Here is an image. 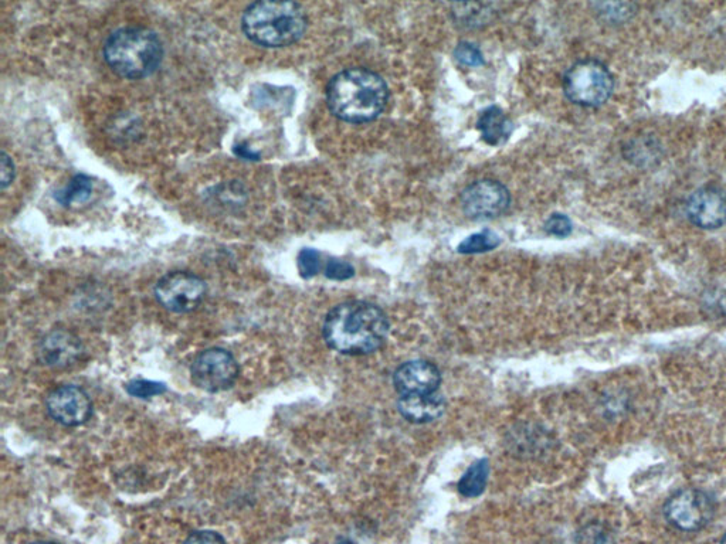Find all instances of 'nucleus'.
I'll list each match as a JSON object with an SVG mask.
<instances>
[{"label": "nucleus", "instance_id": "f257e3e1", "mask_svg": "<svg viewBox=\"0 0 726 544\" xmlns=\"http://www.w3.org/2000/svg\"><path fill=\"white\" fill-rule=\"evenodd\" d=\"M390 323L379 306L349 301L328 312L322 326L325 343L344 355H369L381 349L388 338Z\"/></svg>", "mask_w": 726, "mask_h": 544}, {"label": "nucleus", "instance_id": "f03ea898", "mask_svg": "<svg viewBox=\"0 0 726 544\" xmlns=\"http://www.w3.org/2000/svg\"><path fill=\"white\" fill-rule=\"evenodd\" d=\"M389 100V88L379 74L354 67L332 77L327 87V104L335 117L351 124L371 122L379 117Z\"/></svg>", "mask_w": 726, "mask_h": 544}, {"label": "nucleus", "instance_id": "7ed1b4c3", "mask_svg": "<svg viewBox=\"0 0 726 544\" xmlns=\"http://www.w3.org/2000/svg\"><path fill=\"white\" fill-rule=\"evenodd\" d=\"M307 27L304 9L294 2L251 3L242 17V29L247 39L268 49L297 43Z\"/></svg>", "mask_w": 726, "mask_h": 544}, {"label": "nucleus", "instance_id": "20e7f679", "mask_svg": "<svg viewBox=\"0 0 726 544\" xmlns=\"http://www.w3.org/2000/svg\"><path fill=\"white\" fill-rule=\"evenodd\" d=\"M104 59L114 73L128 80L152 76L162 60L164 46L158 34L145 27H122L104 44Z\"/></svg>", "mask_w": 726, "mask_h": 544}, {"label": "nucleus", "instance_id": "39448f33", "mask_svg": "<svg viewBox=\"0 0 726 544\" xmlns=\"http://www.w3.org/2000/svg\"><path fill=\"white\" fill-rule=\"evenodd\" d=\"M614 80L605 64L582 60L573 64L563 77L566 97L582 107H600L613 94Z\"/></svg>", "mask_w": 726, "mask_h": 544}, {"label": "nucleus", "instance_id": "423d86ee", "mask_svg": "<svg viewBox=\"0 0 726 544\" xmlns=\"http://www.w3.org/2000/svg\"><path fill=\"white\" fill-rule=\"evenodd\" d=\"M664 518L681 532H698L711 522L715 503L707 492L700 489H681L664 503Z\"/></svg>", "mask_w": 726, "mask_h": 544}, {"label": "nucleus", "instance_id": "0eeeda50", "mask_svg": "<svg viewBox=\"0 0 726 544\" xmlns=\"http://www.w3.org/2000/svg\"><path fill=\"white\" fill-rule=\"evenodd\" d=\"M205 295V281L188 271L169 272L155 287V297L159 304L175 314L195 311L202 304Z\"/></svg>", "mask_w": 726, "mask_h": 544}, {"label": "nucleus", "instance_id": "6e6552de", "mask_svg": "<svg viewBox=\"0 0 726 544\" xmlns=\"http://www.w3.org/2000/svg\"><path fill=\"white\" fill-rule=\"evenodd\" d=\"M239 373V363L232 353L222 348L203 350L195 357L191 367L192 382L208 393L230 389Z\"/></svg>", "mask_w": 726, "mask_h": 544}, {"label": "nucleus", "instance_id": "1a4fd4ad", "mask_svg": "<svg viewBox=\"0 0 726 544\" xmlns=\"http://www.w3.org/2000/svg\"><path fill=\"white\" fill-rule=\"evenodd\" d=\"M511 197L507 187L497 180L484 179L468 185L461 193L464 213L473 220H490L500 217L510 207Z\"/></svg>", "mask_w": 726, "mask_h": 544}, {"label": "nucleus", "instance_id": "9d476101", "mask_svg": "<svg viewBox=\"0 0 726 544\" xmlns=\"http://www.w3.org/2000/svg\"><path fill=\"white\" fill-rule=\"evenodd\" d=\"M47 413L64 427H80L93 416V403L81 387L61 386L46 399Z\"/></svg>", "mask_w": 726, "mask_h": 544}, {"label": "nucleus", "instance_id": "9b49d317", "mask_svg": "<svg viewBox=\"0 0 726 544\" xmlns=\"http://www.w3.org/2000/svg\"><path fill=\"white\" fill-rule=\"evenodd\" d=\"M685 212L700 229H719L726 223V193L715 186L701 187L688 197Z\"/></svg>", "mask_w": 726, "mask_h": 544}, {"label": "nucleus", "instance_id": "f8f14e48", "mask_svg": "<svg viewBox=\"0 0 726 544\" xmlns=\"http://www.w3.org/2000/svg\"><path fill=\"white\" fill-rule=\"evenodd\" d=\"M440 383V370L426 360L407 362L393 374L395 389L402 396L437 393Z\"/></svg>", "mask_w": 726, "mask_h": 544}, {"label": "nucleus", "instance_id": "ddd939ff", "mask_svg": "<svg viewBox=\"0 0 726 544\" xmlns=\"http://www.w3.org/2000/svg\"><path fill=\"white\" fill-rule=\"evenodd\" d=\"M37 355L43 365L64 369L74 365L83 355V343L74 333L54 329L40 340Z\"/></svg>", "mask_w": 726, "mask_h": 544}, {"label": "nucleus", "instance_id": "4468645a", "mask_svg": "<svg viewBox=\"0 0 726 544\" xmlns=\"http://www.w3.org/2000/svg\"><path fill=\"white\" fill-rule=\"evenodd\" d=\"M399 413L410 423L424 424L437 420L446 410V401L440 394L402 396L398 403Z\"/></svg>", "mask_w": 726, "mask_h": 544}, {"label": "nucleus", "instance_id": "2eb2a0df", "mask_svg": "<svg viewBox=\"0 0 726 544\" xmlns=\"http://www.w3.org/2000/svg\"><path fill=\"white\" fill-rule=\"evenodd\" d=\"M477 125L484 141L493 146L504 144L514 131L511 119L498 107L487 108L480 115Z\"/></svg>", "mask_w": 726, "mask_h": 544}, {"label": "nucleus", "instance_id": "dca6fc26", "mask_svg": "<svg viewBox=\"0 0 726 544\" xmlns=\"http://www.w3.org/2000/svg\"><path fill=\"white\" fill-rule=\"evenodd\" d=\"M490 475V464L487 459H480L467 469L459 481V492L464 498H478L487 486Z\"/></svg>", "mask_w": 726, "mask_h": 544}, {"label": "nucleus", "instance_id": "f3484780", "mask_svg": "<svg viewBox=\"0 0 726 544\" xmlns=\"http://www.w3.org/2000/svg\"><path fill=\"white\" fill-rule=\"evenodd\" d=\"M94 192L93 180L86 175H76L64 186L63 189L56 192L57 202L61 206H74V204L86 203L91 199Z\"/></svg>", "mask_w": 726, "mask_h": 544}, {"label": "nucleus", "instance_id": "a211bd4d", "mask_svg": "<svg viewBox=\"0 0 726 544\" xmlns=\"http://www.w3.org/2000/svg\"><path fill=\"white\" fill-rule=\"evenodd\" d=\"M501 240L497 234L493 231L485 230L481 233L473 234V236L467 237L466 240L459 246V253L461 254H478L487 253V251L494 250L500 246Z\"/></svg>", "mask_w": 726, "mask_h": 544}, {"label": "nucleus", "instance_id": "6ab92c4d", "mask_svg": "<svg viewBox=\"0 0 726 544\" xmlns=\"http://www.w3.org/2000/svg\"><path fill=\"white\" fill-rule=\"evenodd\" d=\"M127 393L138 399H151L154 396H161L166 391L164 383L151 382V380H132L125 386Z\"/></svg>", "mask_w": 726, "mask_h": 544}, {"label": "nucleus", "instance_id": "aec40b11", "mask_svg": "<svg viewBox=\"0 0 726 544\" xmlns=\"http://www.w3.org/2000/svg\"><path fill=\"white\" fill-rule=\"evenodd\" d=\"M321 270V255L318 251L312 250V248H304L300 254H298V271H300L301 277L308 280V278L315 277Z\"/></svg>", "mask_w": 726, "mask_h": 544}, {"label": "nucleus", "instance_id": "412c9836", "mask_svg": "<svg viewBox=\"0 0 726 544\" xmlns=\"http://www.w3.org/2000/svg\"><path fill=\"white\" fill-rule=\"evenodd\" d=\"M454 57L460 64L467 67H477L484 64L483 53L471 43H460L456 51H454Z\"/></svg>", "mask_w": 726, "mask_h": 544}, {"label": "nucleus", "instance_id": "4be33fe9", "mask_svg": "<svg viewBox=\"0 0 726 544\" xmlns=\"http://www.w3.org/2000/svg\"><path fill=\"white\" fill-rule=\"evenodd\" d=\"M572 229L571 220L563 214H552L545 223L546 233L555 237H568Z\"/></svg>", "mask_w": 726, "mask_h": 544}, {"label": "nucleus", "instance_id": "5701e85b", "mask_svg": "<svg viewBox=\"0 0 726 544\" xmlns=\"http://www.w3.org/2000/svg\"><path fill=\"white\" fill-rule=\"evenodd\" d=\"M325 275L329 280L345 281L354 277L355 270L351 264L345 263V261L329 260L327 267H325Z\"/></svg>", "mask_w": 726, "mask_h": 544}, {"label": "nucleus", "instance_id": "b1692460", "mask_svg": "<svg viewBox=\"0 0 726 544\" xmlns=\"http://www.w3.org/2000/svg\"><path fill=\"white\" fill-rule=\"evenodd\" d=\"M183 544H226V540L213 530H196Z\"/></svg>", "mask_w": 726, "mask_h": 544}, {"label": "nucleus", "instance_id": "393cba45", "mask_svg": "<svg viewBox=\"0 0 726 544\" xmlns=\"http://www.w3.org/2000/svg\"><path fill=\"white\" fill-rule=\"evenodd\" d=\"M0 169H2V172H0L2 173L0 175V178H2L0 185L5 190L6 187L12 185L16 175L15 163H13L12 158L6 152H2V155H0Z\"/></svg>", "mask_w": 726, "mask_h": 544}, {"label": "nucleus", "instance_id": "a878e982", "mask_svg": "<svg viewBox=\"0 0 726 544\" xmlns=\"http://www.w3.org/2000/svg\"><path fill=\"white\" fill-rule=\"evenodd\" d=\"M585 536V544H610L612 543V537L609 532L603 526L593 525L589 526L588 529L583 533Z\"/></svg>", "mask_w": 726, "mask_h": 544}, {"label": "nucleus", "instance_id": "bb28decb", "mask_svg": "<svg viewBox=\"0 0 726 544\" xmlns=\"http://www.w3.org/2000/svg\"><path fill=\"white\" fill-rule=\"evenodd\" d=\"M234 153H236L237 156H240V158L246 159V161H259V155L247 148L246 145H237L236 148H234Z\"/></svg>", "mask_w": 726, "mask_h": 544}, {"label": "nucleus", "instance_id": "cd10ccee", "mask_svg": "<svg viewBox=\"0 0 726 544\" xmlns=\"http://www.w3.org/2000/svg\"><path fill=\"white\" fill-rule=\"evenodd\" d=\"M337 544H355L352 542V540L345 539V537H341V539L338 540Z\"/></svg>", "mask_w": 726, "mask_h": 544}, {"label": "nucleus", "instance_id": "c85d7f7f", "mask_svg": "<svg viewBox=\"0 0 726 544\" xmlns=\"http://www.w3.org/2000/svg\"><path fill=\"white\" fill-rule=\"evenodd\" d=\"M32 544H57V543H54V542H44V540H43V542H35V543H32Z\"/></svg>", "mask_w": 726, "mask_h": 544}, {"label": "nucleus", "instance_id": "c756f323", "mask_svg": "<svg viewBox=\"0 0 726 544\" xmlns=\"http://www.w3.org/2000/svg\"><path fill=\"white\" fill-rule=\"evenodd\" d=\"M719 544H726V533L724 536H722L721 543Z\"/></svg>", "mask_w": 726, "mask_h": 544}]
</instances>
